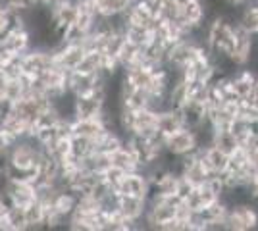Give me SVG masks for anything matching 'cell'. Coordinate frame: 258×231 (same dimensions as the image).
<instances>
[{
    "label": "cell",
    "instance_id": "obj_17",
    "mask_svg": "<svg viewBox=\"0 0 258 231\" xmlns=\"http://www.w3.org/2000/svg\"><path fill=\"white\" fill-rule=\"evenodd\" d=\"M12 143H14V141L0 129V156H6V152H8V148L12 146Z\"/></svg>",
    "mask_w": 258,
    "mask_h": 231
},
{
    "label": "cell",
    "instance_id": "obj_14",
    "mask_svg": "<svg viewBox=\"0 0 258 231\" xmlns=\"http://www.w3.org/2000/svg\"><path fill=\"white\" fill-rule=\"evenodd\" d=\"M74 71H83V73H98V71H102V52L100 50H85L79 66Z\"/></svg>",
    "mask_w": 258,
    "mask_h": 231
},
{
    "label": "cell",
    "instance_id": "obj_3",
    "mask_svg": "<svg viewBox=\"0 0 258 231\" xmlns=\"http://www.w3.org/2000/svg\"><path fill=\"white\" fill-rule=\"evenodd\" d=\"M118 210L125 220H129L135 225V229H147L145 221H143L145 212H147V198L118 195Z\"/></svg>",
    "mask_w": 258,
    "mask_h": 231
},
{
    "label": "cell",
    "instance_id": "obj_2",
    "mask_svg": "<svg viewBox=\"0 0 258 231\" xmlns=\"http://www.w3.org/2000/svg\"><path fill=\"white\" fill-rule=\"evenodd\" d=\"M164 150L173 156H187L201 150V144L197 139V131L191 127H181L179 131L172 133L164 139Z\"/></svg>",
    "mask_w": 258,
    "mask_h": 231
},
{
    "label": "cell",
    "instance_id": "obj_18",
    "mask_svg": "<svg viewBox=\"0 0 258 231\" xmlns=\"http://www.w3.org/2000/svg\"><path fill=\"white\" fill-rule=\"evenodd\" d=\"M224 4H226V8L239 10V8H243V6L250 4V0H224Z\"/></svg>",
    "mask_w": 258,
    "mask_h": 231
},
{
    "label": "cell",
    "instance_id": "obj_5",
    "mask_svg": "<svg viewBox=\"0 0 258 231\" xmlns=\"http://www.w3.org/2000/svg\"><path fill=\"white\" fill-rule=\"evenodd\" d=\"M4 195L10 204L22 206V208L29 206L31 202L37 200V191L29 181H10L8 179V183L4 187Z\"/></svg>",
    "mask_w": 258,
    "mask_h": 231
},
{
    "label": "cell",
    "instance_id": "obj_13",
    "mask_svg": "<svg viewBox=\"0 0 258 231\" xmlns=\"http://www.w3.org/2000/svg\"><path fill=\"white\" fill-rule=\"evenodd\" d=\"M123 37H125V41L143 48L152 39V29L151 27H143V25H131V23H127L125 29H123Z\"/></svg>",
    "mask_w": 258,
    "mask_h": 231
},
{
    "label": "cell",
    "instance_id": "obj_8",
    "mask_svg": "<svg viewBox=\"0 0 258 231\" xmlns=\"http://www.w3.org/2000/svg\"><path fill=\"white\" fill-rule=\"evenodd\" d=\"M106 129L108 127L102 123L100 118H87V120H79V118H76V120L72 121V135L87 137V139H91L93 143H95Z\"/></svg>",
    "mask_w": 258,
    "mask_h": 231
},
{
    "label": "cell",
    "instance_id": "obj_4",
    "mask_svg": "<svg viewBox=\"0 0 258 231\" xmlns=\"http://www.w3.org/2000/svg\"><path fill=\"white\" fill-rule=\"evenodd\" d=\"M149 189H151V183H149L147 176L137 170V172H129V174H125V176L121 177V181L116 185L114 191L118 195H131V197L147 198Z\"/></svg>",
    "mask_w": 258,
    "mask_h": 231
},
{
    "label": "cell",
    "instance_id": "obj_19",
    "mask_svg": "<svg viewBox=\"0 0 258 231\" xmlns=\"http://www.w3.org/2000/svg\"><path fill=\"white\" fill-rule=\"evenodd\" d=\"M4 81H6V77L0 73V99H2V91H4Z\"/></svg>",
    "mask_w": 258,
    "mask_h": 231
},
{
    "label": "cell",
    "instance_id": "obj_16",
    "mask_svg": "<svg viewBox=\"0 0 258 231\" xmlns=\"http://www.w3.org/2000/svg\"><path fill=\"white\" fill-rule=\"evenodd\" d=\"M121 106H125L129 110H141L149 106V93L145 89H135L133 93H129L125 99L121 100Z\"/></svg>",
    "mask_w": 258,
    "mask_h": 231
},
{
    "label": "cell",
    "instance_id": "obj_15",
    "mask_svg": "<svg viewBox=\"0 0 258 231\" xmlns=\"http://www.w3.org/2000/svg\"><path fill=\"white\" fill-rule=\"evenodd\" d=\"M70 150H72V156L83 160L89 154L95 152V143L87 137H81V135H72L70 137Z\"/></svg>",
    "mask_w": 258,
    "mask_h": 231
},
{
    "label": "cell",
    "instance_id": "obj_7",
    "mask_svg": "<svg viewBox=\"0 0 258 231\" xmlns=\"http://www.w3.org/2000/svg\"><path fill=\"white\" fill-rule=\"evenodd\" d=\"M158 123V112L151 110V108H141L135 110V118H133V127L129 135H139V137H152Z\"/></svg>",
    "mask_w": 258,
    "mask_h": 231
},
{
    "label": "cell",
    "instance_id": "obj_6",
    "mask_svg": "<svg viewBox=\"0 0 258 231\" xmlns=\"http://www.w3.org/2000/svg\"><path fill=\"white\" fill-rule=\"evenodd\" d=\"M199 156L203 160V164L208 168V172L212 176H220L227 170V164H229V154H226L224 150H220L214 144H208V146H203L199 150Z\"/></svg>",
    "mask_w": 258,
    "mask_h": 231
},
{
    "label": "cell",
    "instance_id": "obj_11",
    "mask_svg": "<svg viewBox=\"0 0 258 231\" xmlns=\"http://www.w3.org/2000/svg\"><path fill=\"white\" fill-rule=\"evenodd\" d=\"M212 144L218 146L220 150H224L226 154H233L241 146V143L237 141V137L227 129H214V137H212Z\"/></svg>",
    "mask_w": 258,
    "mask_h": 231
},
{
    "label": "cell",
    "instance_id": "obj_10",
    "mask_svg": "<svg viewBox=\"0 0 258 231\" xmlns=\"http://www.w3.org/2000/svg\"><path fill=\"white\" fill-rule=\"evenodd\" d=\"M46 212H48V208L44 204H41L39 200H35L29 206H25L27 229H43V227H46Z\"/></svg>",
    "mask_w": 258,
    "mask_h": 231
},
{
    "label": "cell",
    "instance_id": "obj_9",
    "mask_svg": "<svg viewBox=\"0 0 258 231\" xmlns=\"http://www.w3.org/2000/svg\"><path fill=\"white\" fill-rule=\"evenodd\" d=\"M181 127H185L181 118V112L175 110V108H170V110H164L158 114V123H156V129L158 133H162L164 137L172 135V133L179 131Z\"/></svg>",
    "mask_w": 258,
    "mask_h": 231
},
{
    "label": "cell",
    "instance_id": "obj_12",
    "mask_svg": "<svg viewBox=\"0 0 258 231\" xmlns=\"http://www.w3.org/2000/svg\"><path fill=\"white\" fill-rule=\"evenodd\" d=\"M4 220L8 223V231H25L27 229V221H25V208L8 204L4 210Z\"/></svg>",
    "mask_w": 258,
    "mask_h": 231
},
{
    "label": "cell",
    "instance_id": "obj_20",
    "mask_svg": "<svg viewBox=\"0 0 258 231\" xmlns=\"http://www.w3.org/2000/svg\"><path fill=\"white\" fill-rule=\"evenodd\" d=\"M0 10H2V0H0Z\"/></svg>",
    "mask_w": 258,
    "mask_h": 231
},
{
    "label": "cell",
    "instance_id": "obj_1",
    "mask_svg": "<svg viewBox=\"0 0 258 231\" xmlns=\"http://www.w3.org/2000/svg\"><path fill=\"white\" fill-rule=\"evenodd\" d=\"M258 229V204L248 200L227 208L226 231H254Z\"/></svg>",
    "mask_w": 258,
    "mask_h": 231
}]
</instances>
